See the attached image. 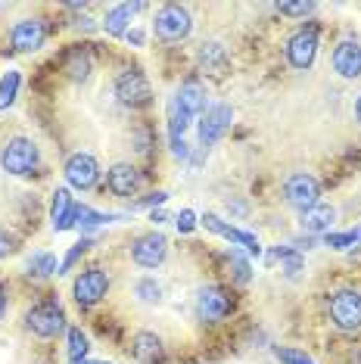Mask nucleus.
Returning a JSON list of instances; mask_svg holds the SVG:
<instances>
[{"instance_id": "f257e3e1", "label": "nucleus", "mask_w": 361, "mask_h": 364, "mask_svg": "<svg viewBox=\"0 0 361 364\" xmlns=\"http://www.w3.org/2000/svg\"><path fill=\"white\" fill-rule=\"evenodd\" d=\"M38 162H41V153H38V146L31 144L28 137H13L10 144L4 146V153H0V165H4V171H10V175H16V178L35 175Z\"/></svg>"}, {"instance_id": "f03ea898", "label": "nucleus", "mask_w": 361, "mask_h": 364, "mask_svg": "<svg viewBox=\"0 0 361 364\" xmlns=\"http://www.w3.org/2000/svg\"><path fill=\"white\" fill-rule=\"evenodd\" d=\"M153 31H156V38L159 41L175 44V41L190 35V13H187L184 6H178V4H166L159 13H156Z\"/></svg>"}, {"instance_id": "7ed1b4c3", "label": "nucleus", "mask_w": 361, "mask_h": 364, "mask_svg": "<svg viewBox=\"0 0 361 364\" xmlns=\"http://www.w3.org/2000/svg\"><path fill=\"white\" fill-rule=\"evenodd\" d=\"M26 327L41 339H50L65 327V311L60 302H41L26 314Z\"/></svg>"}, {"instance_id": "20e7f679", "label": "nucleus", "mask_w": 361, "mask_h": 364, "mask_svg": "<svg viewBox=\"0 0 361 364\" xmlns=\"http://www.w3.org/2000/svg\"><path fill=\"white\" fill-rule=\"evenodd\" d=\"M330 318L340 330L361 327V293L358 289H336L330 296Z\"/></svg>"}, {"instance_id": "39448f33", "label": "nucleus", "mask_w": 361, "mask_h": 364, "mask_svg": "<svg viewBox=\"0 0 361 364\" xmlns=\"http://www.w3.org/2000/svg\"><path fill=\"white\" fill-rule=\"evenodd\" d=\"M284 200H286V205H293V209L306 212V209H311V205L321 203V187H318V181L311 175L299 171V175H293L284 184Z\"/></svg>"}, {"instance_id": "423d86ee", "label": "nucleus", "mask_w": 361, "mask_h": 364, "mask_svg": "<svg viewBox=\"0 0 361 364\" xmlns=\"http://www.w3.org/2000/svg\"><path fill=\"white\" fill-rule=\"evenodd\" d=\"M116 97L125 106H146L153 100V90H150V81H146V75L141 69H128L122 72V75L116 78Z\"/></svg>"}, {"instance_id": "0eeeda50", "label": "nucleus", "mask_w": 361, "mask_h": 364, "mask_svg": "<svg viewBox=\"0 0 361 364\" xmlns=\"http://www.w3.org/2000/svg\"><path fill=\"white\" fill-rule=\"evenodd\" d=\"M196 311H200L203 321L218 324V321H225L234 311V299L221 287H203L200 296H196Z\"/></svg>"}, {"instance_id": "6e6552de", "label": "nucleus", "mask_w": 361, "mask_h": 364, "mask_svg": "<svg viewBox=\"0 0 361 364\" xmlns=\"http://www.w3.org/2000/svg\"><path fill=\"white\" fill-rule=\"evenodd\" d=\"M318 56V28L308 26V28H299L296 35L286 41V60H290L293 69H308Z\"/></svg>"}, {"instance_id": "1a4fd4ad", "label": "nucleus", "mask_w": 361, "mask_h": 364, "mask_svg": "<svg viewBox=\"0 0 361 364\" xmlns=\"http://www.w3.org/2000/svg\"><path fill=\"white\" fill-rule=\"evenodd\" d=\"M106 293H109V277H106V271L87 268V271H81V274L75 277V302L81 305V309L97 305Z\"/></svg>"}, {"instance_id": "9d476101", "label": "nucleus", "mask_w": 361, "mask_h": 364, "mask_svg": "<svg viewBox=\"0 0 361 364\" xmlns=\"http://www.w3.org/2000/svg\"><path fill=\"white\" fill-rule=\"evenodd\" d=\"M166 252H168V240L162 234H144L131 243V259H134L141 268H159L166 262Z\"/></svg>"}, {"instance_id": "9b49d317", "label": "nucleus", "mask_w": 361, "mask_h": 364, "mask_svg": "<svg viewBox=\"0 0 361 364\" xmlns=\"http://www.w3.org/2000/svg\"><path fill=\"white\" fill-rule=\"evenodd\" d=\"M234 122V112L231 106H209L206 112H203L200 119V144L203 146H215L221 137H225V131L231 128Z\"/></svg>"}, {"instance_id": "f8f14e48", "label": "nucleus", "mask_w": 361, "mask_h": 364, "mask_svg": "<svg viewBox=\"0 0 361 364\" xmlns=\"http://www.w3.org/2000/svg\"><path fill=\"white\" fill-rule=\"evenodd\" d=\"M100 178V165L90 153H72L65 162V181L75 190H90Z\"/></svg>"}, {"instance_id": "ddd939ff", "label": "nucleus", "mask_w": 361, "mask_h": 364, "mask_svg": "<svg viewBox=\"0 0 361 364\" xmlns=\"http://www.w3.org/2000/svg\"><path fill=\"white\" fill-rule=\"evenodd\" d=\"M44 38H47V31H44V22L41 19H22V22H16L13 26V47L19 53H35L44 47Z\"/></svg>"}, {"instance_id": "4468645a", "label": "nucleus", "mask_w": 361, "mask_h": 364, "mask_svg": "<svg viewBox=\"0 0 361 364\" xmlns=\"http://www.w3.org/2000/svg\"><path fill=\"white\" fill-rule=\"evenodd\" d=\"M141 184H144L141 171H137L134 165H128V162L112 165L109 175H106V187H109L116 196H134L137 190H141Z\"/></svg>"}, {"instance_id": "2eb2a0df", "label": "nucleus", "mask_w": 361, "mask_h": 364, "mask_svg": "<svg viewBox=\"0 0 361 364\" xmlns=\"http://www.w3.org/2000/svg\"><path fill=\"white\" fill-rule=\"evenodd\" d=\"M333 69L340 72L343 78H358L361 75V44L358 41H340L333 50Z\"/></svg>"}, {"instance_id": "dca6fc26", "label": "nucleus", "mask_w": 361, "mask_h": 364, "mask_svg": "<svg viewBox=\"0 0 361 364\" xmlns=\"http://www.w3.org/2000/svg\"><path fill=\"white\" fill-rule=\"evenodd\" d=\"M50 218H53V228L56 230H72L78 225V205L72 203L69 190H56L53 193V203H50Z\"/></svg>"}, {"instance_id": "f3484780", "label": "nucleus", "mask_w": 361, "mask_h": 364, "mask_svg": "<svg viewBox=\"0 0 361 364\" xmlns=\"http://www.w3.org/2000/svg\"><path fill=\"white\" fill-rule=\"evenodd\" d=\"M203 225H206L209 230H215V234H221L225 240H231V243L243 246L246 252H252V255H259V252H262V246H259V240H256V237L246 234V230H237V228H231V225H225V221H221L218 215H206V218H203Z\"/></svg>"}, {"instance_id": "a211bd4d", "label": "nucleus", "mask_w": 361, "mask_h": 364, "mask_svg": "<svg viewBox=\"0 0 361 364\" xmlns=\"http://www.w3.org/2000/svg\"><path fill=\"white\" fill-rule=\"evenodd\" d=\"M131 355L141 364H162L166 361V349H162V339L156 333H137L131 339Z\"/></svg>"}, {"instance_id": "6ab92c4d", "label": "nucleus", "mask_w": 361, "mask_h": 364, "mask_svg": "<svg viewBox=\"0 0 361 364\" xmlns=\"http://www.w3.org/2000/svg\"><path fill=\"white\" fill-rule=\"evenodd\" d=\"M333 218H336V209H333V205L318 203V205H311V209H306V212L299 215V225H302V230H306V234H324V230H330Z\"/></svg>"}, {"instance_id": "aec40b11", "label": "nucleus", "mask_w": 361, "mask_h": 364, "mask_svg": "<svg viewBox=\"0 0 361 364\" xmlns=\"http://www.w3.org/2000/svg\"><path fill=\"white\" fill-rule=\"evenodd\" d=\"M175 100L184 106V109L190 112L193 119H196V115L206 112V90L196 85V81H187V85H180V90L175 94Z\"/></svg>"}, {"instance_id": "412c9836", "label": "nucleus", "mask_w": 361, "mask_h": 364, "mask_svg": "<svg viewBox=\"0 0 361 364\" xmlns=\"http://www.w3.org/2000/svg\"><path fill=\"white\" fill-rule=\"evenodd\" d=\"M141 6H131V4H119V6H112L109 13H106V22H103V28H106V35H112V38H122L128 31V22H131V16H134Z\"/></svg>"}, {"instance_id": "4be33fe9", "label": "nucleus", "mask_w": 361, "mask_h": 364, "mask_svg": "<svg viewBox=\"0 0 361 364\" xmlns=\"http://www.w3.org/2000/svg\"><path fill=\"white\" fill-rule=\"evenodd\" d=\"M60 274V264H56V255L53 252H35L28 259V277H38V280H47Z\"/></svg>"}, {"instance_id": "5701e85b", "label": "nucleus", "mask_w": 361, "mask_h": 364, "mask_svg": "<svg viewBox=\"0 0 361 364\" xmlns=\"http://www.w3.org/2000/svg\"><path fill=\"white\" fill-rule=\"evenodd\" d=\"M200 63H203V69H209L212 75H221L225 72V65H227V56H225V47L221 44H203L200 47Z\"/></svg>"}, {"instance_id": "b1692460", "label": "nucleus", "mask_w": 361, "mask_h": 364, "mask_svg": "<svg viewBox=\"0 0 361 364\" xmlns=\"http://www.w3.org/2000/svg\"><path fill=\"white\" fill-rule=\"evenodd\" d=\"M65 72H69L75 81H85L90 75V56H87V50H72L69 60H65Z\"/></svg>"}, {"instance_id": "393cba45", "label": "nucleus", "mask_w": 361, "mask_h": 364, "mask_svg": "<svg viewBox=\"0 0 361 364\" xmlns=\"http://www.w3.org/2000/svg\"><path fill=\"white\" fill-rule=\"evenodd\" d=\"M16 94H19V72H6V75L0 78V109L13 106Z\"/></svg>"}, {"instance_id": "a878e982", "label": "nucleus", "mask_w": 361, "mask_h": 364, "mask_svg": "<svg viewBox=\"0 0 361 364\" xmlns=\"http://www.w3.org/2000/svg\"><path fill=\"white\" fill-rule=\"evenodd\" d=\"M87 349H90V346H87V336L81 333L78 327H72V330H69V361H72V364H81V361H85V355H87Z\"/></svg>"}, {"instance_id": "bb28decb", "label": "nucleus", "mask_w": 361, "mask_h": 364, "mask_svg": "<svg viewBox=\"0 0 361 364\" xmlns=\"http://www.w3.org/2000/svg\"><path fill=\"white\" fill-rule=\"evenodd\" d=\"M361 240V228L358 230H346V234H327L324 243L333 246V250H346V246H355Z\"/></svg>"}, {"instance_id": "cd10ccee", "label": "nucleus", "mask_w": 361, "mask_h": 364, "mask_svg": "<svg viewBox=\"0 0 361 364\" xmlns=\"http://www.w3.org/2000/svg\"><path fill=\"white\" fill-rule=\"evenodd\" d=\"M137 296H141L144 302H159V296H162V289H159V284L156 280H150V277H144L141 284H137Z\"/></svg>"}, {"instance_id": "c85d7f7f", "label": "nucleus", "mask_w": 361, "mask_h": 364, "mask_svg": "<svg viewBox=\"0 0 361 364\" xmlns=\"http://www.w3.org/2000/svg\"><path fill=\"white\" fill-rule=\"evenodd\" d=\"M274 355H277V358H281L284 364H315L306 352H299V349H281V346H277Z\"/></svg>"}, {"instance_id": "c756f323", "label": "nucleus", "mask_w": 361, "mask_h": 364, "mask_svg": "<svg viewBox=\"0 0 361 364\" xmlns=\"http://www.w3.org/2000/svg\"><path fill=\"white\" fill-rule=\"evenodd\" d=\"M227 259H231V264H234V277L240 280V284H246V280H249V262H246L240 252H231Z\"/></svg>"}, {"instance_id": "7c9ffc66", "label": "nucleus", "mask_w": 361, "mask_h": 364, "mask_svg": "<svg viewBox=\"0 0 361 364\" xmlns=\"http://www.w3.org/2000/svg\"><path fill=\"white\" fill-rule=\"evenodd\" d=\"M87 246H90V240H81V243H75V246H72V252H69V255H65V259H63V271H60V274H65V271H69L72 264H75V262L81 259V255L87 252Z\"/></svg>"}, {"instance_id": "2f4dec72", "label": "nucleus", "mask_w": 361, "mask_h": 364, "mask_svg": "<svg viewBox=\"0 0 361 364\" xmlns=\"http://www.w3.org/2000/svg\"><path fill=\"white\" fill-rule=\"evenodd\" d=\"M277 10L284 16H308L315 10V4H277Z\"/></svg>"}, {"instance_id": "473e14b6", "label": "nucleus", "mask_w": 361, "mask_h": 364, "mask_svg": "<svg viewBox=\"0 0 361 364\" xmlns=\"http://www.w3.org/2000/svg\"><path fill=\"white\" fill-rule=\"evenodd\" d=\"M193 228H196V215L190 209H180V215H178V230H180V234H190Z\"/></svg>"}, {"instance_id": "72a5a7b5", "label": "nucleus", "mask_w": 361, "mask_h": 364, "mask_svg": "<svg viewBox=\"0 0 361 364\" xmlns=\"http://www.w3.org/2000/svg\"><path fill=\"white\" fill-rule=\"evenodd\" d=\"M4 314H6V289L0 287V321H4Z\"/></svg>"}, {"instance_id": "f704fd0d", "label": "nucleus", "mask_w": 361, "mask_h": 364, "mask_svg": "<svg viewBox=\"0 0 361 364\" xmlns=\"http://www.w3.org/2000/svg\"><path fill=\"white\" fill-rule=\"evenodd\" d=\"M10 250H13V246H10V240H6L4 234H0V255H6Z\"/></svg>"}, {"instance_id": "c9c22d12", "label": "nucleus", "mask_w": 361, "mask_h": 364, "mask_svg": "<svg viewBox=\"0 0 361 364\" xmlns=\"http://www.w3.org/2000/svg\"><path fill=\"white\" fill-rule=\"evenodd\" d=\"M128 41H131V44H144V35H141V31H128Z\"/></svg>"}, {"instance_id": "e433bc0d", "label": "nucleus", "mask_w": 361, "mask_h": 364, "mask_svg": "<svg viewBox=\"0 0 361 364\" xmlns=\"http://www.w3.org/2000/svg\"><path fill=\"white\" fill-rule=\"evenodd\" d=\"M355 112H358V122H361V97H358V106H355Z\"/></svg>"}, {"instance_id": "4c0bfd02", "label": "nucleus", "mask_w": 361, "mask_h": 364, "mask_svg": "<svg viewBox=\"0 0 361 364\" xmlns=\"http://www.w3.org/2000/svg\"><path fill=\"white\" fill-rule=\"evenodd\" d=\"M94 364H106V361H94Z\"/></svg>"}]
</instances>
